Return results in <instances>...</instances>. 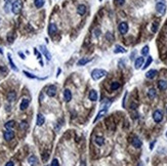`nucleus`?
I'll return each instance as SVG.
<instances>
[{
    "label": "nucleus",
    "mask_w": 167,
    "mask_h": 166,
    "mask_svg": "<svg viewBox=\"0 0 167 166\" xmlns=\"http://www.w3.org/2000/svg\"><path fill=\"white\" fill-rule=\"evenodd\" d=\"M106 75H108V72L102 70V69H94L91 72V77H92L93 80H99L100 78L105 77Z\"/></svg>",
    "instance_id": "obj_1"
},
{
    "label": "nucleus",
    "mask_w": 167,
    "mask_h": 166,
    "mask_svg": "<svg viewBox=\"0 0 167 166\" xmlns=\"http://www.w3.org/2000/svg\"><path fill=\"white\" fill-rule=\"evenodd\" d=\"M23 8V2L22 0H15L11 5V10L15 15H18Z\"/></svg>",
    "instance_id": "obj_2"
},
{
    "label": "nucleus",
    "mask_w": 167,
    "mask_h": 166,
    "mask_svg": "<svg viewBox=\"0 0 167 166\" xmlns=\"http://www.w3.org/2000/svg\"><path fill=\"white\" fill-rule=\"evenodd\" d=\"M153 119H154V121H155L156 123H160V122L162 121V119H163L162 112H161L160 110H156V111L154 112V114H153Z\"/></svg>",
    "instance_id": "obj_3"
},
{
    "label": "nucleus",
    "mask_w": 167,
    "mask_h": 166,
    "mask_svg": "<svg viewBox=\"0 0 167 166\" xmlns=\"http://www.w3.org/2000/svg\"><path fill=\"white\" fill-rule=\"evenodd\" d=\"M156 10L157 12H159L160 15H164L166 11V5L163 2H158L156 4Z\"/></svg>",
    "instance_id": "obj_4"
},
{
    "label": "nucleus",
    "mask_w": 167,
    "mask_h": 166,
    "mask_svg": "<svg viewBox=\"0 0 167 166\" xmlns=\"http://www.w3.org/2000/svg\"><path fill=\"white\" fill-rule=\"evenodd\" d=\"M118 30H119V32L121 34H126L128 32V24L127 23H125V22H122V23H120L119 24V26H118Z\"/></svg>",
    "instance_id": "obj_5"
},
{
    "label": "nucleus",
    "mask_w": 167,
    "mask_h": 166,
    "mask_svg": "<svg viewBox=\"0 0 167 166\" xmlns=\"http://www.w3.org/2000/svg\"><path fill=\"white\" fill-rule=\"evenodd\" d=\"M55 93H56V87H55L54 85H49V86L46 88V94H47L48 97H50V98L54 97Z\"/></svg>",
    "instance_id": "obj_6"
},
{
    "label": "nucleus",
    "mask_w": 167,
    "mask_h": 166,
    "mask_svg": "<svg viewBox=\"0 0 167 166\" xmlns=\"http://www.w3.org/2000/svg\"><path fill=\"white\" fill-rule=\"evenodd\" d=\"M39 48L41 50V52L44 54V56L46 58V60H47V61H50V60H51V54H50V52L48 51V49L46 48V46H45V45H40Z\"/></svg>",
    "instance_id": "obj_7"
},
{
    "label": "nucleus",
    "mask_w": 167,
    "mask_h": 166,
    "mask_svg": "<svg viewBox=\"0 0 167 166\" xmlns=\"http://www.w3.org/2000/svg\"><path fill=\"white\" fill-rule=\"evenodd\" d=\"M3 136H4V139H5V141L9 142V141H11V139L15 137V132H14L12 130H10V129H7V130L4 132Z\"/></svg>",
    "instance_id": "obj_8"
},
{
    "label": "nucleus",
    "mask_w": 167,
    "mask_h": 166,
    "mask_svg": "<svg viewBox=\"0 0 167 166\" xmlns=\"http://www.w3.org/2000/svg\"><path fill=\"white\" fill-rule=\"evenodd\" d=\"M56 32H57L56 25L55 24H49V26H48V34H49V36H53Z\"/></svg>",
    "instance_id": "obj_9"
},
{
    "label": "nucleus",
    "mask_w": 167,
    "mask_h": 166,
    "mask_svg": "<svg viewBox=\"0 0 167 166\" xmlns=\"http://www.w3.org/2000/svg\"><path fill=\"white\" fill-rule=\"evenodd\" d=\"M108 107H109V106H106V107H105L104 109H101V110H100V112H99V114H98V116L95 117V119H94V121H93L94 123H95L97 121H99V120H100V118H101V117H102V116H104V115H105V114H106V113H107V111H108Z\"/></svg>",
    "instance_id": "obj_10"
},
{
    "label": "nucleus",
    "mask_w": 167,
    "mask_h": 166,
    "mask_svg": "<svg viewBox=\"0 0 167 166\" xmlns=\"http://www.w3.org/2000/svg\"><path fill=\"white\" fill-rule=\"evenodd\" d=\"M29 104H30V100H28V99H23L22 101H21V105H20V109H21L22 111H25V110L28 108Z\"/></svg>",
    "instance_id": "obj_11"
},
{
    "label": "nucleus",
    "mask_w": 167,
    "mask_h": 166,
    "mask_svg": "<svg viewBox=\"0 0 167 166\" xmlns=\"http://www.w3.org/2000/svg\"><path fill=\"white\" fill-rule=\"evenodd\" d=\"M88 98H89V100H91V101H95V100H98V92L94 89L90 90L89 94H88Z\"/></svg>",
    "instance_id": "obj_12"
},
{
    "label": "nucleus",
    "mask_w": 167,
    "mask_h": 166,
    "mask_svg": "<svg viewBox=\"0 0 167 166\" xmlns=\"http://www.w3.org/2000/svg\"><path fill=\"white\" fill-rule=\"evenodd\" d=\"M28 163L30 164L31 166H36L38 164V159H37V157L36 156H30L29 158H28Z\"/></svg>",
    "instance_id": "obj_13"
},
{
    "label": "nucleus",
    "mask_w": 167,
    "mask_h": 166,
    "mask_svg": "<svg viewBox=\"0 0 167 166\" xmlns=\"http://www.w3.org/2000/svg\"><path fill=\"white\" fill-rule=\"evenodd\" d=\"M144 62H145V59H144L143 56L137 58V59H136V61H135V63H134V67H135V69H139L140 67L143 66Z\"/></svg>",
    "instance_id": "obj_14"
},
{
    "label": "nucleus",
    "mask_w": 167,
    "mask_h": 166,
    "mask_svg": "<svg viewBox=\"0 0 167 166\" xmlns=\"http://www.w3.org/2000/svg\"><path fill=\"white\" fill-rule=\"evenodd\" d=\"M131 144H132V146H133L134 148H136V149H138V148L142 147V141H140L137 136H135L133 139H132Z\"/></svg>",
    "instance_id": "obj_15"
},
{
    "label": "nucleus",
    "mask_w": 167,
    "mask_h": 166,
    "mask_svg": "<svg viewBox=\"0 0 167 166\" xmlns=\"http://www.w3.org/2000/svg\"><path fill=\"white\" fill-rule=\"evenodd\" d=\"M44 122H45V118H44V116H43L42 114L39 113V114L37 115V122H36L37 125H38V126H42V125L44 124Z\"/></svg>",
    "instance_id": "obj_16"
},
{
    "label": "nucleus",
    "mask_w": 167,
    "mask_h": 166,
    "mask_svg": "<svg viewBox=\"0 0 167 166\" xmlns=\"http://www.w3.org/2000/svg\"><path fill=\"white\" fill-rule=\"evenodd\" d=\"M64 99H65V100L67 103H69L70 100H72V92H71V90L65 89V91H64Z\"/></svg>",
    "instance_id": "obj_17"
},
{
    "label": "nucleus",
    "mask_w": 167,
    "mask_h": 166,
    "mask_svg": "<svg viewBox=\"0 0 167 166\" xmlns=\"http://www.w3.org/2000/svg\"><path fill=\"white\" fill-rule=\"evenodd\" d=\"M157 70H150V71H148L147 72V74H146V77L148 78V79H153V78H155L156 77V75H157Z\"/></svg>",
    "instance_id": "obj_18"
},
{
    "label": "nucleus",
    "mask_w": 167,
    "mask_h": 166,
    "mask_svg": "<svg viewBox=\"0 0 167 166\" xmlns=\"http://www.w3.org/2000/svg\"><path fill=\"white\" fill-rule=\"evenodd\" d=\"M77 11H78L79 16H83V15H85V12H86V6H85L84 4H80V5L78 6V8H77Z\"/></svg>",
    "instance_id": "obj_19"
},
{
    "label": "nucleus",
    "mask_w": 167,
    "mask_h": 166,
    "mask_svg": "<svg viewBox=\"0 0 167 166\" xmlns=\"http://www.w3.org/2000/svg\"><path fill=\"white\" fill-rule=\"evenodd\" d=\"M92 61V59H86V58H84V59H81V60H79L78 62H77V65L78 66H84V65H86L87 63H89V62H91Z\"/></svg>",
    "instance_id": "obj_20"
},
{
    "label": "nucleus",
    "mask_w": 167,
    "mask_h": 166,
    "mask_svg": "<svg viewBox=\"0 0 167 166\" xmlns=\"http://www.w3.org/2000/svg\"><path fill=\"white\" fill-rule=\"evenodd\" d=\"M158 86H159V88L161 89V90H166L167 89V82L165 80H160L159 82H158Z\"/></svg>",
    "instance_id": "obj_21"
},
{
    "label": "nucleus",
    "mask_w": 167,
    "mask_h": 166,
    "mask_svg": "<svg viewBox=\"0 0 167 166\" xmlns=\"http://www.w3.org/2000/svg\"><path fill=\"white\" fill-rule=\"evenodd\" d=\"M94 142H95V144H97V145H99V146H102V145L105 144V138H104L102 136H95Z\"/></svg>",
    "instance_id": "obj_22"
},
{
    "label": "nucleus",
    "mask_w": 167,
    "mask_h": 166,
    "mask_svg": "<svg viewBox=\"0 0 167 166\" xmlns=\"http://www.w3.org/2000/svg\"><path fill=\"white\" fill-rule=\"evenodd\" d=\"M16 98H17V93H16L15 91L8 92V94H7V100H8V101H14V100H16Z\"/></svg>",
    "instance_id": "obj_23"
},
{
    "label": "nucleus",
    "mask_w": 167,
    "mask_h": 166,
    "mask_svg": "<svg viewBox=\"0 0 167 166\" xmlns=\"http://www.w3.org/2000/svg\"><path fill=\"white\" fill-rule=\"evenodd\" d=\"M15 125H16V122H15L14 120H10V121L6 122L4 126H5V128H6V129H11V128H14V127H15Z\"/></svg>",
    "instance_id": "obj_24"
},
{
    "label": "nucleus",
    "mask_w": 167,
    "mask_h": 166,
    "mask_svg": "<svg viewBox=\"0 0 167 166\" xmlns=\"http://www.w3.org/2000/svg\"><path fill=\"white\" fill-rule=\"evenodd\" d=\"M7 56H8V62H9V64H10V67H11V69L14 70V71H16V72H17V68L16 67V65H15V63L12 62V59H11V55L8 53L7 54Z\"/></svg>",
    "instance_id": "obj_25"
},
{
    "label": "nucleus",
    "mask_w": 167,
    "mask_h": 166,
    "mask_svg": "<svg viewBox=\"0 0 167 166\" xmlns=\"http://www.w3.org/2000/svg\"><path fill=\"white\" fill-rule=\"evenodd\" d=\"M156 95H157V93H156V90H155L154 88H151L150 90L148 91V97L150 98L151 100L155 99V98H156Z\"/></svg>",
    "instance_id": "obj_26"
},
{
    "label": "nucleus",
    "mask_w": 167,
    "mask_h": 166,
    "mask_svg": "<svg viewBox=\"0 0 167 166\" xmlns=\"http://www.w3.org/2000/svg\"><path fill=\"white\" fill-rule=\"evenodd\" d=\"M114 52H115V53H125V52H126V49H125L124 47L120 46V45H117V46L115 47Z\"/></svg>",
    "instance_id": "obj_27"
},
{
    "label": "nucleus",
    "mask_w": 167,
    "mask_h": 166,
    "mask_svg": "<svg viewBox=\"0 0 167 166\" xmlns=\"http://www.w3.org/2000/svg\"><path fill=\"white\" fill-rule=\"evenodd\" d=\"M34 4L37 8H41L44 5V0H34Z\"/></svg>",
    "instance_id": "obj_28"
},
{
    "label": "nucleus",
    "mask_w": 167,
    "mask_h": 166,
    "mask_svg": "<svg viewBox=\"0 0 167 166\" xmlns=\"http://www.w3.org/2000/svg\"><path fill=\"white\" fill-rule=\"evenodd\" d=\"M120 87V83L119 82H113L111 84V89L114 91V90H117L118 88Z\"/></svg>",
    "instance_id": "obj_29"
},
{
    "label": "nucleus",
    "mask_w": 167,
    "mask_h": 166,
    "mask_svg": "<svg viewBox=\"0 0 167 166\" xmlns=\"http://www.w3.org/2000/svg\"><path fill=\"white\" fill-rule=\"evenodd\" d=\"M24 74H25L28 78H31V79H37V78H38L37 76H35V75H33V74H31V73L27 72V71H24Z\"/></svg>",
    "instance_id": "obj_30"
},
{
    "label": "nucleus",
    "mask_w": 167,
    "mask_h": 166,
    "mask_svg": "<svg viewBox=\"0 0 167 166\" xmlns=\"http://www.w3.org/2000/svg\"><path fill=\"white\" fill-rule=\"evenodd\" d=\"M148 53H149V46L146 45V46H144L143 49H142V54H143V55H148Z\"/></svg>",
    "instance_id": "obj_31"
},
{
    "label": "nucleus",
    "mask_w": 167,
    "mask_h": 166,
    "mask_svg": "<svg viewBox=\"0 0 167 166\" xmlns=\"http://www.w3.org/2000/svg\"><path fill=\"white\" fill-rule=\"evenodd\" d=\"M152 61H153V59H152L151 56H149V58H148V60H147V62H146V64H145V66L143 67V69H144V70H145V69H147V68H148V67L151 65Z\"/></svg>",
    "instance_id": "obj_32"
},
{
    "label": "nucleus",
    "mask_w": 167,
    "mask_h": 166,
    "mask_svg": "<svg viewBox=\"0 0 167 166\" xmlns=\"http://www.w3.org/2000/svg\"><path fill=\"white\" fill-rule=\"evenodd\" d=\"M157 30H158V23L155 22V23H153V25H152V32L156 33Z\"/></svg>",
    "instance_id": "obj_33"
},
{
    "label": "nucleus",
    "mask_w": 167,
    "mask_h": 166,
    "mask_svg": "<svg viewBox=\"0 0 167 166\" xmlns=\"http://www.w3.org/2000/svg\"><path fill=\"white\" fill-rule=\"evenodd\" d=\"M51 166H60L59 160H57V159H53L52 162H51Z\"/></svg>",
    "instance_id": "obj_34"
},
{
    "label": "nucleus",
    "mask_w": 167,
    "mask_h": 166,
    "mask_svg": "<svg viewBox=\"0 0 167 166\" xmlns=\"http://www.w3.org/2000/svg\"><path fill=\"white\" fill-rule=\"evenodd\" d=\"M115 2L117 5H123L125 3V0H115Z\"/></svg>",
    "instance_id": "obj_35"
},
{
    "label": "nucleus",
    "mask_w": 167,
    "mask_h": 166,
    "mask_svg": "<svg viewBox=\"0 0 167 166\" xmlns=\"http://www.w3.org/2000/svg\"><path fill=\"white\" fill-rule=\"evenodd\" d=\"M93 33H94V36H95V37H99L100 35V29H95V30L93 31Z\"/></svg>",
    "instance_id": "obj_36"
},
{
    "label": "nucleus",
    "mask_w": 167,
    "mask_h": 166,
    "mask_svg": "<svg viewBox=\"0 0 167 166\" xmlns=\"http://www.w3.org/2000/svg\"><path fill=\"white\" fill-rule=\"evenodd\" d=\"M5 166H15V163H14L12 161H8V162L5 164Z\"/></svg>",
    "instance_id": "obj_37"
},
{
    "label": "nucleus",
    "mask_w": 167,
    "mask_h": 166,
    "mask_svg": "<svg viewBox=\"0 0 167 166\" xmlns=\"http://www.w3.org/2000/svg\"><path fill=\"white\" fill-rule=\"evenodd\" d=\"M27 127V123L26 122H23L22 124H21V128H26Z\"/></svg>",
    "instance_id": "obj_38"
},
{
    "label": "nucleus",
    "mask_w": 167,
    "mask_h": 166,
    "mask_svg": "<svg viewBox=\"0 0 167 166\" xmlns=\"http://www.w3.org/2000/svg\"><path fill=\"white\" fill-rule=\"evenodd\" d=\"M18 55H20V56H21L22 59H25V55H24V54H23L22 52H18Z\"/></svg>",
    "instance_id": "obj_39"
},
{
    "label": "nucleus",
    "mask_w": 167,
    "mask_h": 166,
    "mask_svg": "<svg viewBox=\"0 0 167 166\" xmlns=\"http://www.w3.org/2000/svg\"><path fill=\"white\" fill-rule=\"evenodd\" d=\"M5 2H6V4H9L10 2H11V0H4Z\"/></svg>",
    "instance_id": "obj_40"
},
{
    "label": "nucleus",
    "mask_w": 167,
    "mask_h": 166,
    "mask_svg": "<svg viewBox=\"0 0 167 166\" xmlns=\"http://www.w3.org/2000/svg\"><path fill=\"white\" fill-rule=\"evenodd\" d=\"M0 53H1V54H2V53H3V50L1 49V48H0Z\"/></svg>",
    "instance_id": "obj_41"
},
{
    "label": "nucleus",
    "mask_w": 167,
    "mask_h": 166,
    "mask_svg": "<svg viewBox=\"0 0 167 166\" xmlns=\"http://www.w3.org/2000/svg\"><path fill=\"white\" fill-rule=\"evenodd\" d=\"M138 166H143V164H142V163H139V164H138Z\"/></svg>",
    "instance_id": "obj_42"
},
{
    "label": "nucleus",
    "mask_w": 167,
    "mask_h": 166,
    "mask_svg": "<svg viewBox=\"0 0 167 166\" xmlns=\"http://www.w3.org/2000/svg\"><path fill=\"white\" fill-rule=\"evenodd\" d=\"M166 136H167V132H166Z\"/></svg>",
    "instance_id": "obj_43"
},
{
    "label": "nucleus",
    "mask_w": 167,
    "mask_h": 166,
    "mask_svg": "<svg viewBox=\"0 0 167 166\" xmlns=\"http://www.w3.org/2000/svg\"><path fill=\"white\" fill-rule=\"evenodd\" d=\"M100 1H101V0H100Z\"/></svg>",
    "instance_id": "obj_44"
}]
</instances>
